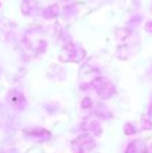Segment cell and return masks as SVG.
Masks as SVG:
<instances>
[{
    "label": "cell",
    "instance_id": "cell-6",
    "mask_svg": "<svg viewBox=\"0 0 152 153\" xmlns=\"http://www.w3.org/2000/svg\"><path fill=\"white\" fill-rule=\"evenodd\" d=\"M151 13H152V6H151Z\"/></svg>",
    "mask_w": 152,
    "mask_h": 153
},
{
    "label": "cell",
    "instance_id": "cell-3",
    "mask_svg": "<svg viewBox=\"0 0 152 153\" xmlns=\"http://www.w3.org/2000/svg\"><path fill=\"white\" fill-rule=\"evenodd\" d=\"M59 14V10L57 5H51L43 12V16L46 19H52L54 17H56Z\"/></svg>",
    "mask_w": 152,
    "mask_h": 153
},
{
    "label": "cell",
    "instance_id": "cell-5",
    "mask_svg": "<svg viewBox=\"0 0 152 153\" xmlns=\"http://www.w3.org/2000/svg\"><path fill=\"white\" fill-rule=\"evenodd\" d=\"M145 30L147 32H149V33H152V21H149V22H147L146 24H145Z\"/></svg>",
    "mask_w": 152,
    "mask_h": 153
},
{
    "label": "cell",
    "instance_id": "cell-2",
    "mask_svg": "<svg viewBox=\"0 0 152 153\" xmlns=\"http://www.w3.org/2000/svg\"><path fill=\"white\" fill-rule=\"evenodd\" d=\"M93 85L98 92V94L101 96V98H108L114 92V87L108 81V79L103 77H97L94 79Z\"/></svg>",
    "mask_w": 152,
    "mask_h": 153
},
{
    "label": "cell",
    "instance_id": "cell-4",
    "mask_svg": "<svg viewBox=\"0 0 152 153\" xmlns=\"http://www.w3.org/2000/svg\"><path fill=\"white\" fill-rule=\"evenodd\" d=\"M130 29L128 28H120L118 29L117 32H116V36H117L118 40L121 42V41H124L125 39H127L129 36V33H130Z\"/></svg>",
    "mask_w": 152,
    "mask_h": 153
},
{
    "label": "cell",
    "instance_id": "cell-1",
    "mask_svg": "<svg viewBox=\"0 0 152 153\" xmlns=\"http://www.w3.org/2000/svg\"><path fill=\"white\" fill-rule=\"evenodd\" d=\"M85 56V51L74 43H69L62 48L59 61L63 62H78Z\"/></svg>",
    "mask_w": 152,
    "mask_h": 153
}]
</instances>
